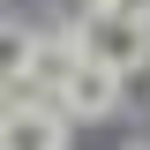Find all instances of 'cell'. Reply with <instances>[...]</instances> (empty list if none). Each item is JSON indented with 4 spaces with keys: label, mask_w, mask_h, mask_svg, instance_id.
I'll list each match as a JSON object with an SVG mask.
<instances>
[{
    "label": "cell",
    "mask_w": 150,
    "mask_h": 150,
    "mask_svg": "<svg viewBox=\"0 0 150 150\" xmlns=\"http://www.w3.org/2000/svg\"><path fill=\"white\" fill-rule=\"evenodd\" d=\"M75 38H83V53L105 60V68H150V23L143 15H120V8H83V23H75Z\"/></svg>",
    "instance_id": "6da1fadb"
},
{
    "label": "cell",
    "mask_w": 150,
    "mask_h": 150,
    "mask_svg": "<svg viewBox=\"0 0 150 150\" xmlns=\"http://www.w3.org/2000/svg\"><path fill=\"white\" fill-rule=\"evenodd\" d=\"M53 98H60V112H68V120H105V112L120 105V68H105V60L83 53V60H75V75L60 83Z\"/></svg>",
    "instance_id": "7a4b0ae2"
},
{
    "label": "cell",
    "mask_w": 150,
    "mask_h": 150,
    "mask_svg": "<svg viewBox=\"0 0 150 150\" xmlns=\"http://www.w3.org/2000/svg\"><path fill=\"white\" fill-rule=\"evenodd\" d=\"M0 150H68V112H60V98H45V105H8Z\"/></svg>",
    "instance_id": "3957f363"
},
{
    "label": "cell",
    "mask_w": 150,
    "mask_h": 150,
    "mask_svg": "<svg viewBox=\"0 0 150 150\" xmlns=\"http://www.w3.org/2000/svg\"><path fill=\"white\" fill-rule=\"evenodd\" d=\"M105 8H120V15H143V23H150V0H105Z\"/></svg>",
    "instance_id": "277c9868"
},
{
    "label": "cell",
    "mask_w": 150,
    "mask_h": 150,
    "mask_svg": "<svg viewBox=\"0 0 150 150\" xmlns=\"http://www.w3.org/2000/svg\"><path fill=\"white\" fill-rule=\"evenodd\" d=\"M128 150H150V143H128Z\"/></svg>",
    "instance_id": "5b68a950"
}]
</instances>
